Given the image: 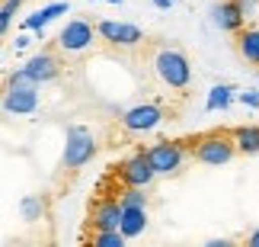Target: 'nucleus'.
I'll use <instances>...</instances> for the list:
<instances>
[{
    "mask_svg": "<svg viewBox=\"0 0 259 247\" xmlns=\"http://www.w3.org/2000/svg\"><path fill=\"white\" fill-rule=\"evenodd\" d=\"M35 110H38V84H7L4 113H10V116H29Z\"/></svg>",
    "mask_w": 259,
    "mask_h": 247,
    "instance_id": "nucleus-6",
    "label": "nucleus"
},
{
    "mask_svg": "<svg viewBox=\"0 0 259 247\" xmlns=\"http://www.w3.org/2000/svg\"><path fill=\"white\" fill-rule=\"evenodd\" d=\"M211 13H214V23L221 26L224 32H240L246 26V16H250L240 0H224V4H218Z\"/></svg>",
    "mask_w": 259,
    "mask_h": 247,
    "instance_id": "nucleus-11",
    "label": "nucleus"
},
{
    "mask_svg": "<svg viewBox=\"0 0 259 247\" xmlns=\"http://www.w3.org/2000/svg\"><path fill=\"white\" fill-rule=\"evenodd\" d=\"M237 154V142H234V132H208L202 138L192 142V157L198 164H208V167H221V164H231Z\"/></svg>",
    "mask_w": 259,
    "mask_h": 247,
    "instance_id": "nucleus-1",
    "label": "nucleus"
},
{
    "mask_svg": "<svg viewBox=\"0 0 259 247\" xmlns=\"http://www.w3.org/2000/svg\"><path fill=\"white\" fill-rule=\"evenodd\" d=\"M234 142L240 154H256L259 151V128L256 125H240L234 128Z\"/></svg>",
    "mask_w": 259,
    "mask_h": 247,
    "instance_id": "nucleus-17",
    "label": "nucleus"
},
{
    "mask_svg": "<svg viewBox=\"0 0 259 247\" xmlns=\"http://www.w3.org/2000/svg\"><path fill=\"white\" fill-rule=\"evenodd\" d=\"M93 154H96L93 135H90L83 125H71V128H67L64 151H61V164L67 167V170H77V167H83Z\"/></svg>",
    "mask_w": 259,
    "mask_h": 247,
    "instance_id": "nucleus-3",
    "label": "nucleus"
},
{
    "mask_svg": "<svg viewBox=\"0 0 259 247\" xmlns=\"http://www.w3.org/2000/svg\"><path fill=\"white\" fill-rule=\"evenodd\" d=\"M122 205H147V196H144V186H128V190L118 196Z\"/></svg>",
    "mask_w": 259,
    "mask_h": 247,
    "instance_id": "nucleus-21",
    "label": "nucleus"
},
{
    "mask_svg": "<svg viewBox=\"0 0 259 247\" xmlns=\"http://www.w3.org/2000/svg\"><path fill=\"white\" fill-rule=\"evenodd\" d=\"M19 7H23V0H4V7H0V32L10 29V19L19 13Z\"/></svg>",
    "mask_w": 259,
    "mask_h": 247,
    "instance_id": "nucleus-20",
    "label": "nucleus"
},
{
    "mask_svg": "<svg viewBox=\"0 0 259 247\" xmlns=\"http://www.w3.org/2000/svg\"><path fill=\"white\" fill-rule=\"evenodd\" d=\"M122 231L125 238H141V234L147 231V205H125L122 212Z\"/></svg>",
    "mask_w": 259,
    "mask_h": 247,
    "instance_id": "nucleus-14",
    "label": "nucleus"
},
{
    "mask_svg": "<svg viewBox=\"0 0 259 247\" xmlns=\"http://www.w3.org/2000/svg\"><path fill=\"white\" fill-rule=\"evenodd\" d=\"M237 96V90L231 84H214L211 90H208V100H205V110L214 113V110H227L231 106V100Z\"/></svg>",
    "mask_w": 259,
    "mask_h": 247,
    "instance_id": "nucleus-16",
    "label": "nucleus"
},
{
    "mask_svg": "<svg viewBox=\"0 0 259 247\" xmlns=\"http://www.w3.org/2000/svg\"><path fill=\"white\" fill-rule=\"evenodd\" d=\"M154 71L170 90H186L189 81H192L189 58L183 52H176V48H160V52L154 55Z\"/></svg>",
    "mask_w": 259,
    "mask_h": 247,
    "instance_id": "nucleus-2",
    "label": "nucleus"
},
{
    "mask_svg": "<svg viewBox=\"0 0 259 247\" xmlns=\"http://www.w3.org/2000/svg\"><path fill=\"white\" fill-rule=\"evenodd\" d=\"M64 13H67V4H48V7H42V10H35L32 16H26V19H23V29H26V32H35L38 42H42V36H45L42 29L52 23V19L64 16Z\"/></svg>",
    "mask_w": 259,
    "mask_h": 247,
    "instance_id": "nucleus-13",
    "label": "nucleus"
},
{
    "mask_svg": "<svg viewBox=\"0 0 259 247\" xmlns=\"http://www.w3.org/2000/svg\"><path fill=\"white\" fill-rule=\"evenodd\" d=\"M237 96H240L243 106H253V110H259V93H256V90H246V93H237Z\"/></svg>",
    "mask_w": 259,
    "mask_h": 247,
    "instance_id": "nucleus-22",
    "label": "nucleus"
},
{
    "mask_svg": "<svg viewBox=\"0 0 259 247\" xmlns=\"http://www.w3.org/2000/svg\"><path fill=\"white\" fill-rule=\"evenodd\" d=\"M103 4H122V0H103Z\"/></svg>",
    "mask_w": 259,
    "mask_h": 247,
    "instance_id": "nucleus-26",
    "label": "nucleus"
},
{
    "mask_svg": "<svg viewBox=\"0 0 259 247\" xmlns=\"http://www.w3.org/2000/svg\"><path fill=\"white\" fill-rule=\"evenodd\" d=\"M23 67L35 77V84H48V81H55L58 71H61V64H58V58H55L52 52H38V55H32Z\"/></svg>",
    "mask_w": 259,
    "mask_h": 247,
    "instance_id": "nucleus-12",
    "label": "nucleus"
},
{
    "mask_svg": "<svg viewBox=\"0 0 259 247\" xmlns=\"http://www.w3.org/2000/svg\"><path fill=\"white\" fill-rule=\"evenodd\" d=\"M13 45H16V48H26V45H29V36H16Z\"/></svg>",
    "mask_w": 259,
    "mask_h": 247,
    "instance_id": "nucleus-24",
    "label": "nucleus"
},
{
    "mask_svg": "<svg viewBox=\"0 0 259 247\" xmlns=\"http://www.w3.org/2000/svg\"><path fill=\"white\" fill-rule=\"evenodd\" d=\"M19 212H23V219L26 222H38L45 215V202H42V196H26L23 202H19Z\"/></svg>",
    "mask_w": 259,
    "mask_h": 247,
    "instance_id": "nucleus-18",
    "label": "nucleus"
},
{
    "mask_svg": "<svg viewBox=\"0 0 259 247\" xmlns=\"http://www.w3.org/2000/svg\"><path fill=\"white\" fill-rule=\"evenodd\" d=\"M186 154L189 151H186L183 142H157V145L147 148V157H151L157 177H176L186 164Z\"/></svg>",
    "mask_w": 259,
    "mask_h": 247,
    "instance_id": "nucleus-4",
    "label": "nucleus"
},
{
    "mask_svg": "<svg viewBox=\"0 0 259 247\" xmlns=\"http://www.w3.org/2000/svg\"><path fill=\"white\" fill-rule=\"evenodd\" d=\"M96 29H99V36H103L109 45H115V48H135V45H141V42H144V32H141V29H138L135 23L99 19Z\"/></svg>",
    "mask_w": 259,
    "mask_h": 247,
    "instance_id": "nucleus-8",
    "label": "nucleus"
},
{
    "mask_svg": "<svg viewBox=\"0 0 259 247\" xmlns=\"http://www.w3.org/2000/svg\"><path fill=\"white\" fill-rule=\"evenodd\" d=\"M237 52H240L243 61L259 64V29L256 26H243L237 32Z\"/></svg>",
    "mask_w": 259,
    "mask_h": 247,
    "instance_id": "nucleus-15",
    "label": "nucleus"
},
{
    "mask_svg": "<svg viewBox=\"0 0 259 247\" xmlns=\"http://www.w3.org/2000/svg\"><path fill=\"white\" fill-rule=\"evenodd\" d=\"M154 4H157V10H170V7H173V0H154Z\"/></svg>",
    "mask_w": 259,
    "mask_h": 247,
    "instance_id": "nucleus-25",
    "label": "nucleus"
},
{
    "mask_svg": "<svg viewBox=\"0 0 259 247\" xmlns=\"http://www.w3.org/2000/svg\"><path fill=\"white\" fill-rule=\"evenodd\" d=\"M118 173H122L125 186H144V190L154 183V177H157V170H154V164H151V157H147V151H138V154H132V157H125L122 167H118Z\"/></svg>",
    "mask_w": 259,
    "mask_h": 247,
    "instance_id": "nucleus-9",
    "label": "nucleus"
},
{
    "mask_svg": "<svg viewBox=\"0 0 259 247\" xmlns=\"http://www.w3.org/2000/svg\"><path fill=\"white\" fill-rule=\"evenodd\" d=\"M246 244H250V247H259V228L250 234V238H246Z\"/></svg>",
    "mask_w": 259,
    "mask_h": 247,
    "instance_id": "nucleus-23",
    "label": "nucleus"
},
{
    "mask_svg": "<svg viewBox=\"0 0 259 247\" xmlns=\"http://www.w3.org/2000/svg\"><path fill=\"white\" fill-rule=\"evenodd\" d=\"M163 122V110L157 103H141V106H132L125 116H122V128L132 135H144V132H154L157 125Z\"/></svg>",
    "mask_w": 259,
    "mask_h": 247,
    "instance_id": "nucleus-7",
    "label": "nucleus"
},
{
    "mask_svg": "<svg viewBox=\"0 0 259 247\" xmlns=\"http://www.w3.org/2000/svg\"><path fill=\"white\" fill-rule=\"evenodd\" d=\"M122 199H99L90 209V225H93V231H115L122 228Z\"/></svg>",
    "mask_w": 259,
    "mask_h": 247,
    "instance_id": "nucleus-10",
    "label": "nucleus"
},
{
    "mask_svg": "<svg viewBox=\"0 0 259 247\" xmlns=\"http://www.w3.org/2000/svg\"><path fill=\"white\" fill-rule=\"evenodd\" d=\"M99 32V29L90 23V19H67V26L58 32V48L61 52H87L90 45H93V36Z\"/></svg>",
    "mask_w": 259,
    "mask_h": 247,
    "instance_id": "nucleus-5",
    "label": "nucleus"
},
{
    "mask_svg": "<svg viewBox=\"0 0 259 247\" xmlns=\"http://www.w3.org/2000/svg\"><path fill=\"white\" fill-rule=\"evenodd\" d=\"M125 231L115 228V231H93V244L96 247H125Z\"/></svg>",
    "mask_w": 259,
    "mask_h": 247,
    "instance_id": "nucleus-19",
    "label": "nucleus"
}]
</instances>
